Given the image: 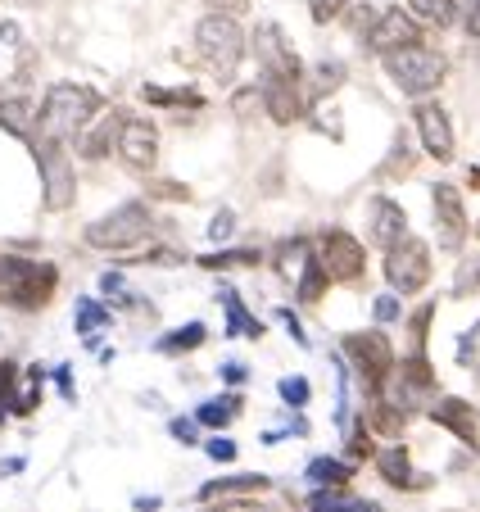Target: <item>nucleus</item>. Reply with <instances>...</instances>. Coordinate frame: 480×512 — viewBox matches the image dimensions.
<instances>
[{"instance_id": "2", "label": "nucleus", "mask_w": 480, "mask_h": 512, "mask_svg": "<svg viewBox=\"0 0 480 512\" xmlns=\"http://www.w3.org/2000/svg\"><path fill=\"white\" fill-rule=\"evenodd\" d=\"M59 268L50 259H23V254H5L0 259V304H10L14 313H37L55 300Z\"/></svg>"}, {"instance_id": "14", "label": "nucleus", "mask_w": 480, "mask_h": 512, "mask_svg": "<svg viewBox=\"0 0 480 512\" xmlns=\"http://www.w3.org/2000/svg\"><path fill=\"white\" fill-rule=\"evenodd\" d=\"M413 123H417V136H422V145H426V155L440 159V164H449L453 150H458V141H453V123H449V114H444V105L422 100V105L413 109Z\"/></svg>"}, {"instance_id": "27", "label": "nucleus", "mask_w": 480, "mask_h": 512, "mask_svg": "<svg viewBox=\"0 0 480 512\" xmlns=\"http://www.w3.org/2000/svg\"><path fill=\"white\" fill-rule=\"evenodd\" d=\"M349 476H354V467L340 463V458H313L308 463V481L322 485V490H345Z\"/></svg>"}, {"instance_id": "41", "label": "nucleus", "mask_w": 480, "mask_h": 512, "mask_svg": "<svg viewBox=\"0 0 480 512\" xmlns=\"http://www.w3.org/2000/svg\"><path fill=\"white\" fill-rule=\"evenodd\" d=\"M376 14H381V10H372V5H358V10H354V14H349V28H354V37H358V41H363V37H367V32H372Z\"/></svg>"}, {"instance_id": "17", "label": "nucleus", "mask_w": 480, "mask_h": 512, "mask_svg": "<svg viewBox=\"0 0 480 512\" xmlns=\"http://www.w3.org/2000/svg\"><path fill=\"white\" fill-rule=\"evenodd\" d=\"M263 96V114L277 127H290L304 118V82H281V78H263L259 82Z\"/></svg>"}, {"instance_id": "11", "label": "nucleus", "mask_w": 480, "mask_h": 512, "mask_svg": "<svg viewBox=\"0 0 480 512\" xmlns=\"http://www.w3.org/2000/svg\"><path fill=\"white\" fill-rule=\"evenodd\" d=\"M317 263L327 268L331 281H354V277H363V268H367V245L358 241V236L331 227V232L317 236Z\"/></svg>"}, {"instance_id": "45", "label": "nucleus", "mask_w": 480, "mask_h": 512, "mask_svg": "<svg viewBox=\"0 0 480 512\" xmlns=\"http://www.w3.org/2000/svg\"><path fill=\"white\" fill-rule=\"evenodd\" d=\"M458 19H462V32H467L471 41H480V0H467Z\"/></svg>"}, {"instance_id": "20", "label": "nucleus", "mask_w": 480, "mask_h": 512, "mask_svg": "<svg viewBox=\"0 0 480 512\" xmlns=\"http://www.w3.org/2000/svg\"><path fill=\"white\" fill-rule=\"evenodd\" d=\"M0 127H10L14 136L32 141V136H37V100H28V96H0Z\"/></svg>"}, {"instance_id": "25", "label": "nucleus", "mask_w": 480, "mask_h": 512, "mask_svg": "<svg viewBox=\"0 0 480 512\" xmlns=\"http://www.w3.org/2000/svg\"><path fill=\"white\" fill-rule=\"evenodd\" d=\"M222 309H227V336H250V340H263V322L245 313L236 290H222Z\"/></svg>"}, {"instance_id": "37", "label": "nucleus", "mask_w": 480, "mask_h": 512, "mask_svg": "<svg viewBox=\"0 0 480 512\" xmlns=\"http://www.w3.org/2000/svg\"><path fill=\"white\" fill-rule=\"evenodd\" d=\"M458 363H462L467 372H476V377H480V322L467 331V336H462V345H458Z\"/></svg>"}, {"instance_id": "43", "label": "nucleus", "mask_w": 480, "mask_h": 512, "mask_svg": "<svg viewBox=\"0 0 480 512\" xmlns=\"http://www.w3.org/2000/svg\"><path fill=\"white\" fill-rule=\"evenodd\" d=\"M231 232H236V213H231V209L213 213V223H209V236H213V241H231Z\"/></svg>"}, {"instance_id": "52", "label": "nucleus", "mask_w": 480, "mask_h": 512, "mask_svg": "<svg viewBox=\"0 0 480 512\" xmlns=\"http://www.w3.org/2000/svg\"><path fill=\"white\" fill-rule=\"evenodd\" d=\"M123 281H127V277L114 268V272H105V277H100V290H105V295H114V290H123Z\"/></svg>"}, {"instance_id": "38", "label": "nucleus", "mask_w": 480, "mask_h": 512, "mask_svg": "<svg viewBox=\"0 0 480 512\" xmlns=\"http://www.w3.org/2000/svg\"><path fill=\"white\" fill-rule=\"evenodd\" d=\"M345 10H349V0H308V14H313V23H331V19H340Z\"/></svg>"}, {"instance_id": "6", "label": "nucleus", "mask_w": 480, "mask_h": 512, "mask_svg": "<svg viewBox=\"0 0 480 512\" xmlns=\"http://www.w3.org/2000/svg\"><path fill=\"white\" fill-rule=\"evenodd\" d=\"M385 386H390V395L381 390V399H390L404 417L431 408L435 404V372H431V363H426V349H413V354L404 358V368L394 363V372H390Z\"/></svg>"}, {"instance_id": "55", "label": "nucleus", "mask_w": 480, "mask_h": 512, "mask_svg": "<svg viewBox=\"0 0 480 512\" xmlns=\"http://www.w3.org/2000/svg\"><path fill=\"white\" fill-rule=\"evenodd\" d=\"M5 472H10V476L23 472V458H10V463H0V476H5Z\"/></svg>"}, {"instance_id": "48", "label": "nucleus", "mask_w": 480, "mask_h": 512, "mask_svg": "<svg viewBox=\"0 0 480 512\" xmlns=\"http://www.w3.org/2000/svg\"><path fill=\"white\" fill-rule=\"evenodd\" d=\"M204 5H209V14H231V19L250 10V0H204Z\"/></svg>"}, {"instance_id": "50", "label": "nucleus", "mask_w": 480, "mask_h": 512, "mask_svg": "<svg viewBox=\"0 0 480 512\" xmlns=\"http://www.w3.org/2000/svg\"><path fill=\"white\" fill-rule=\"evenodd\" d=\"M55 386H59V395H64L68 404L77 399V390H73V368H68V363H59V368H55Z\"/></svg>"}, {"instance_id": "9", "label": "nucleus", "mask_w": 480, "mask_h": 512, "mask_svg": "<svg viewBox=\"0 0 480 512\" xmlns=\"http://www.w3.org/2000/svg\"><path fill=\"white\" fill-rule=\"evenodd\" d=\"M254 59H259V78H281V82H304V59L281 32V23L263 19L254 28Z\"/></svg>"}, {"instance_id": "33", "label": "nucleus", "mask_w": 480, "mask_h": 512, "mask_svg": "<svg viewBox=\"0 0 480 512\" xmlns=\"http://www.w3.org/2000/svg\"><path fill=\"white\" fill-rule=\"evenodd\" d=\"M308 268V241L299 236V241H281L277 250V272L281 277H299V272Z\"/></svg>"}, {"instance_id": "16", "label": "nucleus", "mask_w": 480, "mask_h": 512, "mask_svg": "<svg viewBox=\"0 0 480 512\" xmlns=\"http://www.w3.org/2000/svg\"><path fill=\"white\" fill-rule=\"evenodd\" d=\"M413 41H422V28H417L413 14L385 10V14H376V23H372V32L363 37V46H372L376 55H390V50L413 46Z\"/></svg>"}, {"instance_id": "42", "label": "nucleus", "mask_w": 480, "mask_h": 512, "mask_svg": "<svg viewBox=\"0 0 480 512\" xmlns=\"http://www.w3.org/2000/svg\"><path fill=\"white\" fill-rule=\"evenodd\" d=\"M204 454H209L213 463H231V458H236V440H227V435H213L209 445H204Z\"/></svg>"}, {"instance_id": "8", "label": "nucleus", "mask_w": 480, "mask_h": 512, "mask_svg": "<svg viewBox=\"0 0 480 512\" xmlns=\"http://www.w3.org/2000/svg\"><path fill=\"white\" fill-rule=\"evenodd\" d=\"M345 358L354 363L367 395H381L394 372V345L385 340V331H354V336H345Z\"/></svg>"}, {"instance_id": "10", "label": "nucleus", "mask_w": 480, "mask_h": 512, "mask_svg": "<svg viewBox=\"0 0 480 512\" xmlns=\"http://www.w3.org/2000/svg\"><path fill=\"white\" fill-rule=\"evenodd\" d=\"M385 281H390L394 295H417L431 281V250L417 236H404L399 245L385 250Z\"/></svg>"}, {"instance_id": "28", "label": "nucleus", "mask_w": 480, "mask_h": 512, "mask_svg": "<svg viewBox=\"0 0 480 512\" xmlns=\"http://www.w3.org/2000/svg\"><path fill=\"white\" fill-rule=\"evenodd\" d=\"M240 408H245V399L231 390V395L204 399L200 413H195V422H204V426H227V422H236V417H240Z\"/></svg>"}, {"instance_id": "30", "label": "nucleus", "mask_w": 480, "mask_h": 512, "mask_svg": "<svg viewBox=\"0 0 480 512\" xmlns=\"http://www.w3.org/2000/svg\"><path fill=\"white\" fill-rule=\"evenodd\" d=\"M204 336H209V327H204V322H186V327L168 331V336L159 340L154 349H159V354H186V349H200Z\"/></svg>"}, {"instance_id": "44", "label": "nucleus", "mask_w": 480, "mask_h": 512, "mask_svg": "<svg viewBox=\"0 0 480 512\" xmlns=\"http://www.w3.org/2000/svg\"><path fill=\"white\" fill-rule=\"evenodd\" d=\"M349 454H354L358 463H363V458H376V445H372V431H367V426L349 435Z\"/></svg>"}, {"instance_id": "19", "label": "nucleus", "mask_w": 480, "mask_h": 512, "mask_svg": "<svg viewBox=\"0 0 480 512\" xmlns=\"http://www.w3.org/2000/svg\"><path fill=\"white\" fill-rule=\"evenodd\" d=\"M376 472H381L385 481L394 485V490H422V485H426V476H417V472H413V458H408V449H404V445H385V449H376Z\"/></svg>"}, {"instance_id": "4", "label": "nucleus", "mask_w": 480, "mask_h": 512, "mask_svg": "<svg viewBox=\"0 0 480 512\" xmlns=\"http://www.w3.org/2000/svg\"><path fill=\"white\" fill-rule=\"evenodd\" d=\"M154 236V213L145 200H127L118 204V209H109L105 218H96V223L82 232V241L91 245V250H136L141 241H150Z\"/></svg>"}, {"instance_id": "12", "label": "nucleus", "mask_w": 480, "mask_h": 512, "mask_svg": "<svg viewBox=\"0 0 480 512\" xmlns=\"http://www.w3.org/2000/svg\"><path fill=\"white\" fill-rule=\"evenodd\" d=\"M114 145H118V159L127 168H136V173H150L159 164V127L145 123V118H123Z\"/></svg>"}, {"instance_id": "18", "label": "nucleus", "mask_w": 480, "mask_h": 512, "mask_svg": "<svg viewBox=\"0 0 480 512\" xmlns=\"http://www.w3.org/2000/svg\"><path fill=\"white\" fill-rule=\"evenodd\" d=\"M431 422L444 426V431H453L462 445L480 449V422H476V408H471L467 399H458V395L435 399V404H431Z\"/></svg>"}, {"instance_id": "24", "label": "nucleus", "mask_w": 480, "mask_h": 512, "mask_svg": "<svg viewBox=\"0 0 480 512\" xmlns=\"http://www.w3.org/2000/svg\"><path fill=\"white\" fill-rule=\"evenodd\" d=\"M268 476H259V472H245V476H222V481H209V485H200V499L209 503V499H222V494H254V490H268Z\"/></svg>"}, {"instance_id": "35", "label": "nucleus", "mask_w": 480, "mask_h": 512, "mask_svg": "<svg viewBox=\"0 0 480 512\" xmlns=\"http://www.w3.org/2000/svg\"><path fill=\"white\" fill-rule=\"evenodd\" d=\"M327 286H331V277H327L322 263H308V268L299 272V300L304 304H317L322 295H327Z\"/></svg>"}, {"instance_id": "51", "label": "nucleus", "mask_w": 480, "mask_h": 512, "mask_svg": "<svg viewBox=\"0 0 480 512\" xmlns=\"http://www.w3.org/2000/svg\"><path fill=\"white\" fill-rule=\"evenodd\" d=\"M277 318L286 322V331H290V336H295V345H308V336H304V327H299V318H295V313H290V309H277Z\"/></svg>"}, {"instance_id": "56", "label": "nucleus", "mask_w": 480, "mask_h": 512, "mask_svg": "<svg viewBox=\"0 0 480 512\" xmlns=\"http://www.w3.org/2000/svg\"><path fill=\"white\" fill-rule=\"evenodd\" d=\"M471 182H476V186H480V173H476V168H471Z\"/></svg>"}, {"instance_id": "54", "label": "nucleus", "mask_w": 480, "mask_h": 512, "mask_svg": "<svg viewBox=\"0 0 480 512\" xmlns=\"http://www.w3.org/2000/svg\"><path fill=\"white\" fill-rule=\"evenodd\" d=\"M0 41H19V28H14V23H0Z\"/></svg>"}, {"instance_id": "29", "label": "nucleus", "mask_w": 480, "mask_h": 512, "mask_svg": "<svg viewBox=\"0 0 480 512\" xmlns=\"http://www.w3.org/2000/svg\"><path fill=\"white\" fill-rule=\"evenodd\" d=\"M141 100H145V105H164V109H200L204 105V96H200V91H182V87H177V91H168V87H154V82H145V87H141Z\"/></svg>"}, {"instance_id": "3", "label": "nucleus", "mask_w": 480, "mask_h": 512, "mask_svg": "<svg viewBox=\"0 0 480 512\" xmlns=\"http://www.w3.org/2000/svg\"><path fill=\"white\" fill-rule=\"evenodd\" d=\"M195 55H200L204 73L213 82H231L240 59H245V32H240V23L231 14H204L195 23Z\"/></svg>"}, {"instance_id": "22", "label": "nucleus", "mask_w": 480, "mask_h": 512, "mask_svg": "<svg viewBox=\"0 0 480 512\" xmlns=\"http://www.w3.org/2000/svg\"><path fill=\"white\" fill-rule=\"evenodd\" d=\"M123 118H127V114H109L105 123L91 127V132L77 141V150H82L87 159H105L109 150H114V141H118V127H123Z\"/></svg>"}, {"instance_id": "39", "label": "nucleus", "mask_w": 480, "mask_h": 512, "mask_svg": "<svg viewBox=\"0 0 480 512\" xmlns=\"http://www.w3.org/2000/svg\"><path fill=\"white\" fill-rule=\"evenodd\" d=\"M277 390H281V399H286V404H295V408L308 404V381L304 377H286Z\"/></svg>"}, {"instance_id": "49", "label": "nucleus", "mask_w": 480, "mask_h": 512, "mask_svg": "<svg viewBox=\"0 0 480 512\" xmlns=\"http://www.w3.org/2000/svg\"><path fill=\"white\" fill-rule=\"evenodd\" d=\"M245 377H250V368H245L240 358H231V363H222V381H227V386H245Z\"/></svg>"}, {"instance_id": "1", "label": "nucleus", "mask_w": 480, "mask_h": 512, "mask_svg": "<svg viewBox=\"0 0 480 512\" xmlns=\"http://www.w3.org/2000/svg\"><path fill=\"white\" fill-rule=\"evenodd\" d=\"M100 109H105V96H100L96 87H82V82H55V87L46 91V100L37 105V136H46V141L82 136ZM37 136H32V141H37Z\"/></svg>"}, {"instance_id": "36", "label": "nucleus", "mask_w": 480, "mask_h": 512, "mask_svg": "<svg viewBox=\"0 0 480 512\" xmlns=\"http://www.w3.org/2000/svg\"><path fill=\"white\" fill-rule=\"evenodd\" d=\"M19 368L14 363H0V422L10 413H19Z\"/></svg>"}, {"instance_id": "26", "label": "nucleus", "mask_w": 480, "mask_h": 512, "mask_svg": "<svg viewBox=\"0 0 480 512\" xmlns=\"http://www.w3.org/2000/svg\"><path fill=\"white\" fill-rule=\"evenodd\" d=\"M109 322H114V309H109V304H100V300H77V309H73L77 336H100Z\"/></svg>"}, {"instance_id": "5", "label": "nucleus", "mask_w": 480, "mask_h": 512, "mask_svg": "<svg viewBox=\"0 0 480 512\" xmlns=\"http://www.w3.org/2000/svg\"><path fill=\"white\" fill-rule=\"evenodd\" d=\"M385 59V73H390V82L404 96H431L435 87L444 82V73H449V64H444L440 50H431L426 41H413V46H399L390 50Z\"/></svg>"}, {"instance_id": "47", "label": "nucleus", "mask_w": 480, "mask_h": 512, "mask_svg": "<svg viewBox=\"0 0 480 512\" xmlns=\"http://www.w3.org/2000/svg\"><path fill=\"white\" fill-rule=\"evenodd\" d=\"M399 318H404L399 300H394V295H381V300H376V322H399Z\"/></svg>"}, {"instance_id": "21", "label": "nucleus", "mask_w": 480, "mask_h": 512, "mask_svg": "<svg viewBox=\"0 0 480 512\" xmlns=\"http://www.w3.org/2000/svg\"><path fill=\"white\" fill-rule=\"evenodd\" d=\"M340 82H345V64H340V59H322V64H313V78H308L304 96L313 100V105H322L331 91H340Z\"/></svg>"}, {"instance_id": "34", "label": "nucleus", "mask_w": 480, "mask_h": 512, "mask_svg": "<svg viewBox=\"0 0 480 512\" xmlns=\"http://www.w3.org/2000/svg\"><path fill=\"white\" fill-rule=\"evenodd\" d=\"M200 268L222 272V268H259V250H218V254H204Z\"/></svg>"}, {"instance_id": "32", "label": "nucleus", "mask_w": 480, "mask_h": 512, "mask_svg": "<svg viewBox=\"0 0 480 512\" xmlns=\"http://www.w3.org/2000/svg\"><path fill=\"white\" fill-rule=\"evenodd\" d=\"M408 10H413L422 23H431V28L458 23V5H453V0H408Z\"/></svg>"}, {"instance_id": "23", "label": "nucleus", "mask_w": 480, "mask_h": 512, "mask_svg": "<svg viewBox=\"0 0 480 512\" xmlns=\"http://www.w3.org/2000/svg\"><path fill=\"white\" fill-rule=\"evenodd\" d=\"M308 512H381V503L358 499V494H345V490H317Z\"/></svg>"}, {"instance_id": "13", "label": "nucleus", "mask_w": 480, "mask_h": 512, "mask_svg": "<svg viewBox=\"0 0 480 512\" xmlns=\"http://www.w3.org/2000/svg\"><path fill=\"white\" fill-rule=\"evenodd\" d=\"M408 236V213L404 204H394L390 195H372L367 200V245L376 250H390Z\"/></svg>"}, {"instance_id": "46", "label": "nucleus", "mask_w": 480, "mask_h": 512, "mask_svg": "<svg viewBox=\"0 0 480 512\" xmlns=\"http://www.w3.org/2000/svg\"><path fill=\"white\" fill-rule=\"evenodd\" d=\"M150 191L159 200H191V186H182V182H150Z\"/></svg>"}, {"instance_id": "57", "label": "nucleus", "mask_w": 480, "mask_h": 512, "mask_svg": "<svg viewBox=\"0 0 480 512\" xmlns=\"http://www.w3.org/2000/svg\"><path fill=\"white\" fill-rule=\"evenodd\" d=\"M19 5H41V0H19Z\"/></svg>"}, {"instance_id": "40", "label": "nucleus", "mask_w": 480, "mask_h": 512, "mask_svg": "<svg viewBox=\"0 0 480 512\" xmlns=\"http://www.w3.org/2000/svg\"><path fill=\"white\" fill-rule=\"evenodd\" d=\"M168 431H173V440H182V445H195V440H200V422H195V417H173Z\"/></svg>"}, {"instance_id": "15", "label": "nucleus", "mask_w": 480, "mask_h": 512, "mask_svg": "<svg viewBox=\"0 0 480 512\" xmlns=\"http://www.w3.org/2000/svg\"><path fill=\"white\" fill-rule=\"evenodd\" d=\"M431 204H435V232H440V250H462V241H467V209H462L458 186H435Z\"/></svg>"}, {"instance_id": "7", "label": "nucleus", "mask_w": 480, "mask_h": 512, "mask_svg": "<svg viewBox=\"0 0 480 512\" xmlns=\"http://www.w3.org/2000/svg\"><path fill=\"white\" fill-rule=\"evenodd\" d=\"M32 150H37V168H41V204L50 213H64L77 200V173H73V159H68L64 141L37 136Z\"/></svg>"}, {"instance_id": "53", "label": "nucleus", "mask_w": 480, "mask_h": 512, "mask_svg": "<svg viewBox=\"0 0 480 512\" xmlns=\"http://www.w3.org/2000/svg\"><path fill=\"white\" fill-rule=\"evenodd\" d=\"M218 512H263V508H259V503H222Z\"/></svg>"}, {"instance_id": "31", "label": "nucleus", "mask_w": 480, "mask_h": 512, "mask_svg": "<svg viewBox=\"0 0 480 512\" xmlns=\"http://www.w3.org/2000/svg\"><path fill=\"white\" fill-rule=\"evenodd\" d=\"M417 168V155H413V141H408L404 132L390 141V155H385V164H381V177H408Z\"/></svg>"}]
</instances>
